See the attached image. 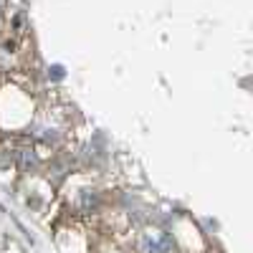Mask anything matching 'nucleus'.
Returning a JSON list of instances; mask_svg holds the SVG:
<instances>
[{
	"instance_id": "nucleus-1",
	"label": "nucleus",
	"mask_w": 253,
	"mask_h": 253,
	"mask_svg": "<svg viewBox=\"0 0 253 253\" xmlns=\"http://www.w3.org/2000/svg\"><path fill=\"white\" fill-rule=\"evenodd\" d=\"M142 253H170V238L160 233H147L142 238Z\"/></svg>"
}]
</instances>
